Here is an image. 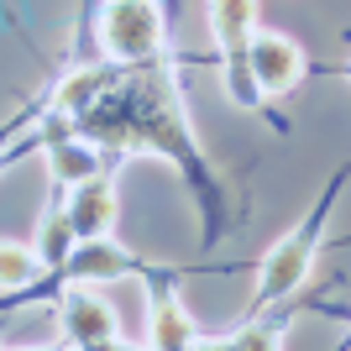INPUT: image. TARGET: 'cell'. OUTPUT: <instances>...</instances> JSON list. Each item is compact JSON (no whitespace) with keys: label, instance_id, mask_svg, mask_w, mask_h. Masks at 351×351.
Returning <instances> with one entry per match:
<instances>
[{"label":"cell","instance_id":"obj_1","mask_svg":"<svg viewBox=\"0 0 351 351\" xmlns=\"http://www.w3.org/2000/svg\"><path fill=\"white\" fill-rule=\"evenodd\" d=\"M100 43L116 58H152L162 43V16L152 0H110L100 11Z\"/></svg>","mask_w":351,"mask_h":351},{"label":"cell","instance_id":"obj_2","mask_svg":"<svg viewBox=\"0 0 351 351\" xmlns=\"http://www.w3.org/2000/svg\"><path fill=\"white\" fill-rule=\"evenodd\" d=\"M315 231H320V220H309L304 231H289L278 241V247L263 257V278H257V309H267V304H278L283 293H293L299 283H304V273H309V257H315Z\"/></svg>","mask_w":351,"mask_h":351},{"label":"cell","instance_id":"obj_3","mask_svg":"<svg viewBox=\"0 0 351 351\" xmlns=\"http://www.w3.org/2000/svg\"><path fill=\"white\" fill-rule=\"evenodd\" d=\"M247 73L252 84H263L267 95H283V89L299 84V73H304V53H299V43H289V37H278V32H252L247 43Z\"/></svg>","mask_w":351,"mask_h":351},{"label":"cell","instance_id":"obj_4","mask_svg":"<svg viewBox=\"0 0 351 351\" xmlns=\"http://www.w3.org/2000/svg\"><path fill=\"white\" fill-rule=\"evenodd\" d=\"M69 226L79 241H95V236H110L116 226V184L110 178H84L79 189H73V205H69Z\"/></svg>","mask_w":351,"mask_h":351},{"label":"cell","instance_id":"obj_5","mask_svg":"<svg viewBox=\"0 0 351 351\" xmlns=\"http://www.w3.org/2000/svg\"><path fill=\"white\" fill-rule=\"evenodd\" d=\"M63 336L73 341V346H100V341H116V315H110V304L105 299H95V293H69L63 299Z\"/></svg>","mask_w":351,"mask_h":351},{"label":"cell","instance_id":"obj_6","mask_svg":"<svg viewBox=\"0 0 351 351\" xmlns=\"http://www.w3.org/2000/svg\"><path fill=\"white\" fill-rule=\"evenodd\" d=\"M69 273L79 283H110V278H126V273H132V257H126L116 241L95 236V241H79V247L69 252Z\"/></svg>","mask_w":351,"mask_h":351},{"label":"cell","instance_id":"obj_7","mask_svg":"<svg viewBox=\"0 0 351 351\" xmlns=\"http://www.w3.org/2000/svg\"><path fill=\"white\" fill-rule=\"evenodd\" d=\"M210 21H215L226 58H241L252 43V21H257V0H210Z\"/></svg>","mask_w":351,"mask_h":351},{"label":"cell","instance_id":"obj_8","mask_svg":"<svg viewBox=\"0 0 351 351\" xmlns=\"http://www.w3.org/2000/svg\"><path fill=\"white\" fill-rule=\"evenodd\" d=\"M194 320L178 299H152V351H189Z\"/></svg>","mask_w":351,"mask_h":351},{"label":"cell","instance_id":"obj_9","mask_svg":"<svg viewBox=\"0 0 351 351\" xmlns=\"http://www.w3.org/2000/svg\"><path fill=\"white\" fill-rule=\"evenodd\" d=\"M43 273V257L21 241H0V289H27Z\"/></svg>","mask_w":351,"mask_h":351},{"label":"cell","instance_id":"obj_10","mask_svg":"<svg viewBox=\"0 0 351 351\" xmlns=\"http://www.w3.org/2000/svg\"><path fill=\"white\" fill-rule=\"evenodd\" d=\"M53 173L63 178V184H84V178H95V152H89V142H53Z\"/></svg>","mask_w":351,"mask_h":351},{"label":"cell","instance_id":"obj_11","mask_svg":"<svg viewBox=\"0 0 351 351\" xmlns=\"http://www.w3.org/2000/svg\"><path fill=\"white\" fill-rule=\"evenodd\" d=\"M69 241H79L69 215H53L43 226V236H37V257H43V263H63V257H69Z\"/></svg>","mask_w":351,"mask_h":351},{"label":"cell","instance_id":"obj_12","mask_svg":"<svg viewBox=\"0 0 351 351\" xmlns=\"http://www.w3.org/2000/svg\"><path fill=\"white\" fill-rule=\"evenodd\" d=\"M16 351H58V346H16Z\"/></svg>","mask_w":351,"mask_h":351}]
</instances>
